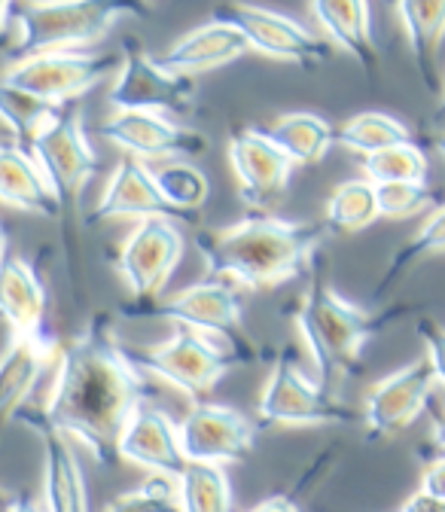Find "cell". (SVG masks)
Instances as JSON below:
<instances>
[{"mask_svg":"<svg viewBox=\"0 0 445 512\" xmlns=\"http://www.w3.org/2000/svg\"><path fill=\"white\" fill-rule=\"evenodd\" d=\"M327 232V223L260 214L226 229H202L196 235V247L208 278L241 290H266L296 278L308 263H314Z\"/></svg>","mask_w":445,"mask_h":512,"instance_id":"obj_2","label":"cell"},{"mask_svg":"<svg viewBox=\"0 0 445 512\" xmlns=\"http://www.w3.org/2000/svg\"><path fill=\"white\" fill-rule=\"evenodd\" d=\"M43 439V509L46 512H89L86 479L74 448L65 436L40 433Z\"/></svg>","mask_w":445,"mask_h":512,"instance_id":"obj_23","label":"cell"},{"mask_svg":"<svg viewBox=\"0 0 445 512\" xmlns=\"http://www.w3.org/2000/svg\"><path fill=\"white\" fill-rule=\"evenodd\" d=\"M257 415L266 427H321V424H348L354 409L345 406L321 381H311L299 360L296 348H284L272 366V375L257 403Z\"/></svg>","mask_w":445,"mask_h":512,"instance_id":"obj_7","label":"cell"},{"mask_svg":"<svg viewBox=\"0 0 445 512\" xmlns=\"http://www.w3.org/2000/svg\"><path fill=\"white\" fill-rule=\"evenodd\" d=\"M125 16H141L132 4L113 0H52V4H25L13 10V49L19 58L40 52L86 49L110 34Z\"/></svg>","mask_w":445,"mask_h":512,"instance_id":"obj_4","label":"cell"},{"mask_svg":"<svg viewBox=\"0 0 445 512\" xmlns=\"http://www.w3.org/2000/svg\"><path fill=\"white\" fill-rule=\"evenodd\" d=\"M214 19L235 25L253 52H263L269 58H284V61L308 64L311 68V64H321L330 55L327 40H321L308 28H302L296 19L275 13V10L232 4V7L214 10Z\"/></svg>","mask_w":445,"mask_h":512,"instance_id":"obj_14","label":"cell"},{"mask_svg":"<svg viewBox=\"0 0 445 512\" xmlns=\"http://www.w3.org/2000/svg\"><path fill=\"white\" fill-rule=\"evenodd\" d=\"M10 512H46V509H43V503H37V500H31V497H22V500H16V503L10 506Z\"/></svg>","mask_w":445,"mask_h":512,"instance_id":"obj_42","label":"cell"},{"mask_svg":"<svg viewBox=\"0 0 445 512\" xmlns=\"http://www.w3.org/2000/svg\"><path fill=\"white\" fill-rule=\"evenodd\" d=\"M360 168L369 183L385 186V183H424L430 165H427L424 150L415 141H409V144H397L381 153L363 156Z\"/></svg>","mask_w":445,"mask_h":512,"instance_id":"obj_33","label":"cell"},{"mask_svg":"<svg viewBox=\"0 0 445 512\" xmlns=\"http://www.w3.org/2000/svg\"><path fill=\"white\" fill-rule=\"evenodd\" d=\"M31 156L55 189L58 205H77L83 186L98 171V156L86 138L80 107L65 104L31 144Z\"/></svg>","mask_w":445,"mask_h":512,"instance_id":"obj_10","label":"cell"},{"mask_svg":"<svg viewBox=\"0 0 445 512\" xmlns=\"http://www.w3.org/2000/svg\"><path fill=\"white\" fill-rule=\"evenodd\" d=\"M13 4H0V46L7 43V37H13Z\"/></svg>","mask_w":445,"mask_h":512,"instance_id":"obj_40","label":"cell"},{"mask_svg":"<svg viewBox=\"0 0 445 512\" xmlns=\"http://www.w3.org/2000/svg\"><path fill=\"white\" fill-rule=\"evenodd\" d=\"M104 512H183L180 509V482L174 476L150 473V479L107 503Z\"/></svg>","mask_w":445,"mask_h":512,"instance_id":"obj_34","label":"cell"},{"mask_svg":"<svg viewBox=\"0 0 445 512\" xmlns=\"http://www.w3.org/2000/svg\"><path fill=\"white\" fill-rule=\"evenodd\" d=\"M397 19L424 89L442 95L445 80L439 77V52L445 40V4H400Z\"/></svg>","mask_w":445,"mask_h":512,"instance_id":"obj_24","label":"cell"},{"mask_svg":"<svg viewBox=\"0 0 445 512\" xmlns=\"http://www.w3.org/2000/svg\"><path fill=\"white\" fill-rule=\"evenodd\" d=\"M436 253H445V205L436 208L418 226V232L394 253V260L385 269V278H381V284H378V296H385L412 266H418L421 260H427V256H436Z\"/></svg>","mask_w":445,"mask_h":512,"instance_id":"obj_32","label":"cell"},{"mask_svg":"<svg viewBox=\"0 0 445 512\" xmlns=\"http://www.w3.org/2000/svg\"><path fill=\"white\" fill-rule=\"evenodd\" d=\"M378 199H375V183L366 177L345 180L333 189V196L327 202V229L351 235L378 220Z\"/></svg>","mask_w":445,"mask_h":512,"instance_id":"obj_29","label":"cell"},{"mask_svg":"<svg viewBox=\"0 0 445 512\" xmlns=\"http://www.w3.org/2000/svg\"><path fill=\"white\" fill-rule=\"evenodd\" d=\"M415 333L424 342L427 363L433 366L436 384H442V391H445V327L439 324V320H433V317H418Z\"/></svg>","mask_w":445,"mask_h":512,"instance_id":"obj_36","label":"cell"},{"mask_svg":"<svg viewBox=\"0 0 445 512\" xmlns=\"http://www.w3.org/2000/svg\"><path fill=\"white\" fill-rule=\"evenodd\" d=\"M129 354L147 375H156L168 388L180 391L183 397L196 403H202L217 388V381L223 375L253 360V351L232 348L226 342L208 339L196 330H183V327H177L171 339L147 351H129Z\"/></svg>","mask_w":445,"mask_h":512,"instance_id":"obj_5","label":"cell"},{"mask_svg":"<svg viewBox=\"0 0 445 512\" xmlns=\"http://www.w3.org/2000/svg\"><path fill=\"white\" fill-rule=\"evenodd\" d=\"M196 98V80L153 61L132 40L125 43L122 64L110 83L116 113H186Z\"/></svg>","mask_w":445,"mask_h":512,"instance_id":"obj_9","label":"cell"},{"mask_svg":"<svg viewBox=\"0 0 445 512\" xmlns=\"http://www.w3.org/2000/svg\"><path fill=\"white\" fill-rule=\"evenodd\" d=\"M311 19L330 37V43L348 52L369 77L378 74V46L366 4H311Z\"/></svg>","mask_w":445,"mask_h":512,"instance_id":"obj_25","label":"cell"},{"mask_svg":"<svg viewBox=\"0 0 445 512\" xmlns=\"http://www.w3.org/2000/svg\"><path fill=\"white\" fill-rule=\"evenodd\" d=\"M250 512H299V506H296V500L287 497V494H272V497H266L263 503L253 506Z\"/></svg>","mask_w":445,"mask_h":512,"instance_id":"obj_39","label":"cell"},{"mask_svg":"<svg viewBox=\"0 0 445 512\" xmlns=\"http://www.w3.org/2000/svg\"><path fill=\"white\" fill-rule=\"evenodd\" d=\"M147 372L113 336L107 314L61 345L55 378L40 409H22L25 424L80 442L107 470L119 461V436L138 406L150 403Z\"/></svg>","mask_w":445,"mask_h":512,"instance_id":"obj_1","label":"cell"},{"mask_svg":"<svg viewBox=\"0 0 445 512\" xmlns=\"http://www.w3.org/2000/svg\"><path fill=\"white\" fill-rule=\"evenodd\" d=\"M183 250L186 241L177 223L168 217H150L132 226V232L125 235L119 247L116 272L135 296V302L159 299V293L165 290V284L171 281L174 269L183 260Z\"/></svg>","mask_w":445,"mask_h":512,"instance_id":"obj_11","label":"cell"},{"mask_svg":"<svg viewBox=\"0 0 445 512\" xmlns=\"http://www.w3.org/2000/svg\"><path fill=\"white\" fill-rule=\"evenodd\" d=\"M378 214L388 220H409L433 202V189L427 183H385L375 186Z\"/></svg>","mask_w":445,"mask_h":512,"instance_id":"obj_35","label":"cell"},{"mask_svg":"<svg viewBox=\"0 0 445 512\" xmlns=\"http://www.w3.org/2000/svg\"><path fill=\"white\" fill-rule=\"evenodd\" d=\"M150 217L177 220L180 214L159 192L153 168L141 159L122 156L101 192L98 205L92 208V223L95 220L98 223H104V220H150Z\"/></svg>","mask_w":445,"mask_h":512,"instance_id":"obj_18","label":"cell"},{"mask_svg":"<svg viewBox=\"0 0 445 512\" xmlns=\"http://www.w3.org/2000/svg\"><path fill=\"white\" fill-rule=\"evenodd\" d=\"M433 439H436V445L442 448V455H445V412L433 415Z\"/></svg>","mask_w":445,"mask_h":512,"instance_id":"obj_41","label":"cell"},{"mask_svg":"<svg viewBox=\"0 0 445 512\" xmlns=\"http://www.w3.org/2000/svg\"><path fill=\"white\" fill-rule=\"evenodd\" d=\"M10 250H7V232H4V226H0V260H4Z\"/></svg>","mask_w":445,"mask_h":512,"instance_id":"obj_44","label":"cell"},{"mask_svg":"<svg viewBox=\"0 0 445 512\" xmlns=\"http://www.w3.org/2000/svg\"><path fill=\"white\" fill-rule=\"evenodd\" d=\"M177 482L183 512H232V485L223 467L186 464Z\"/></svg>","mask_w":445,"mask_h":512,"instance_id":"obj_31","label":"cell"},{"mask_svg":"<svg viewBox=\"0 0 445 512\" xmlns=\"http://www.w3.org/2000/svg\"><path fill=\"white\" fill-rule=\"evenodd\" d=\"M119 461L174 479H180L189 464L177 436V424L153 403L138 406L129 424H125L119 436Z\"/></svg>","mask_w":445,"mask_h":512,"instance_id":"obj_17","label":"cell"},{"mask_svg":"<svg viewBox=\"0 0 445 512\" xmlns=\"http://www.w3.org/2000/svg\"><path fill=\"white\" fill-rule=\"evenodd\" d=\"M409 141H412L409 125L391 113H378V110L357 113L336 128V144L357 156H372V153H381L397 144H409Z\"/></svg>","mask_w":445,"mask_h":512,"instance_id":"obj_27","label":"cell"},{"mask_svg":"<svg viewBox=\"0 0 445 512\" xmlns=\"http://www.w3.org/2000/svg\"><path fill=\"white\" fill-rule=\"evenodd\" d=\"M153 177H156V186L165 196V202L180 217H189L193 211H199L211 196V183H208L205 171L186 159H171V162L153 168Z\"/></svg>","mask_w":445,"mask_h":512,"instance_id":"obj_30","label":"cell"},{"mask_svg":"<svg viewBox=\"0 0 445 512\" xmlns=\"http://www.w3.org/2000/svg\"><path fill=\"white\" fill-rule=\"evenodd\" d=\"M177 436L189 464L226 467L244 461L257 445V424L244 412L220 403H193L180 421Z\"/></svg>","mask_w":445,"mask_h":512,"instance_id":"obj_12","label":"cell"},{"mask_svg":"<svg viewBox=\"0 0 445 512\" xmlns=\"http://www.w3.org/2000/svg\"><path fill=\"white\" fill-rule=\"evenodd\" d=\"M119 314H132V317H156L168 320L174 327L183 330H196L208 339L226 342L241 351H253V345L244 336L241 324V299L232 284L205 278L193 287H183L171 296H159L150 302H135L119 308Z\"/></svg>","mask_w":445,"mask_h":512,"instance_id":"obj_6","label":"cell"},{"mask_svg":"<svg viewBox=\"0 0 445 512\" xmlns=\"http://www.w3.org/2000/svg\"><path fill=\"white\" fill-rule=\"evenodd\" d=\"M0 202L40 217H58L61 211L37 159L19 144H0Z\"/></svg>","mask_w":445,"mask_h":512,"instance_id":"obj_22","label":"cell"},{"mask_svg":"<svg viewBox=\"0 0 445 512\" xmlns=\"http://www.w3.org/2000/svg\"><path fill=\"white\" fill-rule=\"evenodd\" d=\"M263 132L293 165H317L336 144V128L317 113H284Z\"/></svg>","mask_w":445,"mask_h":512,"instance_id":"obj_26","label":"cell"},{"mask_svg":"<svg viewBox=\"0 0 445 512\" xmlns=\"http://www.w3.org/2000/svg\"><path fill=\"white\" fill-rule=\"evenodd\" d=\"M13 506V503H10ZM10 506H0V512H10Z\"/></svg>","mask_w":445,"mask_h":512,"instance_id":"obj_46","label":"cell"},{"mask_svg":"<svg viewBox=\"0 0 445 512\" xmlns=\"http://www.w3.org/2000/svg\"><path fill=\"white\" fill-rule=\"evenodd\" d=\"M46 290L28 260L7 253L0 260V317L7 320L13 339H28L43 333Z\"/></svg>","mask_w":445,"mask_h":512,"instance_id":"obj_21","label":"cell"},{"mask_svg":"<svg viewBox=\"0 0 445 512\" xmlns=\"http://www.w3.org/2000/svg\"><path fill=\"white\" fill-rule=\"evenodd\" d=\"M433 147L445 156V132H439V135H433Z\"/></svg>","mask_w":445,"mask_h":512,"instance_id":"obj_45","label":"cell"},{"mask_svg":"<svg viewBox=\"0 0 445 512\" xmlns=\"http://www.w3.org/2000/svg\"><path fill=\"white\" fill-rule=\"evenodd\" d=\"M415 305H391L381 311H366L348 299H342L321 260H314L311 284L296 308V330L321 372V384L330 391L333 384L345 375H354L360 369L363 345L385 333L391 324L412 314Z\"/></svg>","mask_w":445,"mask_h":512,"instance_id":"obj_3","label":"cell"},{"mask_svg":"<svg viewBox=\"0 0 445 512\" xmlns=\"http://www.w3.org/2000/svg\"><path fill=\"white\" fill-rule=\"evenodd\" d=\"M229 162L247 208L269 211L290 186L293 162L266 138L263 128H241L229 138Z\"/></svg>","mask_w":445,"mask_h":512,"instance_id":"obj_16","label":"cell"},{"mask_svg":"<svg viewBox=\"0 0 445 512\" xmlns=\"http://www.w3.org/2000/svg\"><path fill=\"white\" fill-rule=\"evenodd\" d=\"M61 345L46 333L13 339V345L0 357V430H4L37 391L46 369L58 363Z\"/></svg>","mask_w":445,"mask_h":512,"instance_id":"obj_19","label":"cell"},{"mask_svg":"<svg viewBox=\"0 0 445 512\" xmlns=\"http://www.w3.org/2000/svg\"><path fill=\"white\" fill-rule=\"evenodd\" d=\"M433 119H436V122H445V86H442L439 104H436V110H433Z\"/></svg>","mask_w":445,"mask_h":512,"instance_id":"obj_43","label":"cell"},{"mask_svg":"<svg viewBox=\"0 0 445 512\" xmlns=\"http://www.w3.org/2000/svg\"><path fill=\"white\" fill-rule=\"evenodd\" d=\"M98 135L132 159H180L202 156L208 150V138L196 128L177 125L159 113H113L98 125Z\"/></svg>","mask_w":445,"mask_h":512,"instance_id":"obj_15","label":"cell"},{"mask_svg":"<svg viewBox=\"0 0 445 512\" xmlns=\"http://www.w3.org/2000/svg\"><path fill=\"white\" fill-rule=\"evenodd\" d=\"M61 107L7 83V80H0V119H4L10 125V132L16 135L19 147L31 153V144L34 138L43 132V128L55 119Z\"/></svg>","mask_w":445,"mask_h":512,"instance_id":"obj_28","label":"cell"},{"mask_svg":"<svg viewBox=\"0 0 445 512\" xmlns=\"http://www.w3.org/2000/svg\"><path fill=\"white\" fill-rule=\"evenodd\" d=\"M244 52H250L244 34L223 22V19H211L193 31H186L168 52H165V64L171 71H180L186 77H196L214 68H223V64L241 58Z\"/></svg>","mask_w":445,"mask_h":512,"instance_id":"obj_20","label":"cell"},{"mask_svg":"<svg viewBox=\"0 0 445 512\" xmlns=\"http://www.w3.org/2000/svg\"><path fill=\"white\" fill-rule=\"evenodd\" d=\"M421 491H427V494L445 500V455L436 458V461L424 470V476H421Z\"/></svg>","mask_w":445,"mask_h":512,"instance_id":"obj_37","label":"cell"},{"mask_svg":"<svg viewBox=\"0 0 445 512\" xmlns=\"http://www.w3.org/2000/svg\"><path fill=\"white\" fill-rule=\"evenodd\" d=\"M400 512H445V500L442 497H433V494H427V491H415L403 506H400Z\"/></svg>","mask_w":445,"mask_h":512,"instance_id":"obj_38","label":"cell"},{"mask_svg":"<svg viewBox=\"0 0 445 512\" xmlns=\"http://www.w3.org/2000/svg\"><path fill=\"white\" fill-rule=\"evenodd\" d=\"M433 388H436V375L427 357L412 360L403 369L375 381L363 406V421L369 436L388 439L409 430L421 418V412L430 409Z\"/></svg>","mask_w":445,"mask_h":512,"instance_id":"obj_13","label":"cell"},{"mask_svg":"<svg viewBox=\"0 0 445 512\" xmlns=\"http://www.w3.org/2000/svg\"><path fill=\"white\" fill-rule=\"evenodd\" d=\"M119 64V52H40L13 61L0 80H7L55 107H65L68 101L95 89L104 77H116Z\"/></svg>","mask_w":445,"mask_h":512,"instance_id":"obj_8","label":"cell"}]
</instances>
